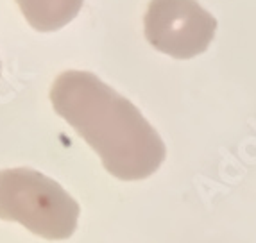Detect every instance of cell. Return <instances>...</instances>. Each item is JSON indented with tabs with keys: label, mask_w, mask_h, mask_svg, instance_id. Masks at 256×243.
Returning a JSON list of instances; mask_svg holds the SVG:
<instances>
[{
	"label": "cell",
	"mask_w": 256,
	"mask_h": 243,
	"mask_svg": "<svg viewBox=\"0 0 256 243\" xmlns=\"http://www.w3.org/2000/svg\"><path fill=\"white\" fill-rule=\"evenodd\" d=\"M32 29L54 32L79 14L84 0H14Z\"/></svg>",
	"instance_id": "obj_4"
},
{
	"label": "cell",
	"mask_w": 256,
	"mask_h": 243,
	"mask_svg": "<svg viewBox=\"0 0 256 243\" xmlns=\"http://www.w3.org/2000/svg\"><path fill=\"white\" fill-rule=\"evenodd\" d=\"M81 208L61 184L32 168L0 172V218L45 240H68Z\"/></svg>",
	"instance_id": "obj_2"
},
{
	"label": "cell",
	"mask_w": 256,
	"mask_h": 243,
	"mask_svg": "<svg viewBox=\"0 0 256 243\" xmlns=\"http://www.w3.org/2000/svg\"><path fill=\"white\" fill-rule=\"evenodd\" d=\"M144 32L156 50L176 59H190L210 45L215 20L196 0H150Z\"/></svg>",
	"instance_id": "obj_3"
},
{
	"label": "cell",
	"mask_w": 256,
	"mask_h": 243,
	"mask_svg": "<svg viewBox=\"0 0 256 243\" xmlns=\"http://www.w3.org/2000/svg\"><path fill=\"white\" fill-rule=\"evenodd\" d=\"M50 102L116 179H147L165 161V143L156 129L95 73L68 70L58 75Z\"/></svg>",
	"instance_id": "obj_1"
}]
</instances>
